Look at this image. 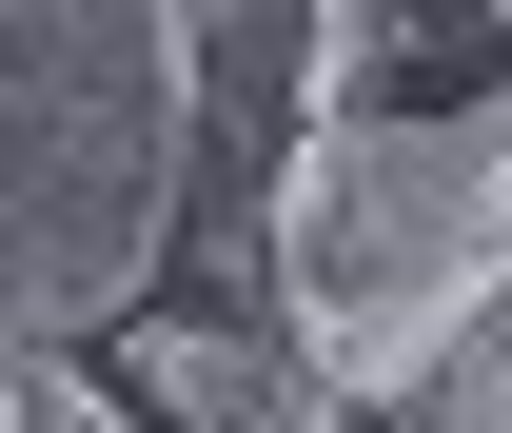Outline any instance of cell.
Returning <instances> with one entry per match:
<instances>
[{"mask_svg":"<svg viewBox=\"0 0 512 433\" xmlns=\"http://www.w3.org/2000/svg\"><path fill=\"white\" fill-rule=\"evenodd\" d=\"M178 138H197L178 0H0V335L20 355H99L158 315Z\"/></svg>","mask_w":512,"mask_h":433,"instance_id":"1","label":"cell"},{"mask_svg":"<svg viewBox=\"0 0 512 433\" xmlns=\"http://www.w3.org/2000/svg\"><path fill=\"white\" fill-rule=\"evenodd\" d=\"M493 276H512V99H473V119H335L296 158V197H276V335L355 414H394Z\"/></svg>","mask_w":512,"mask_h":433,"instance_id":"2","label":"cell"},{"mask_svg":"<svg viewBox=\"0 0 512 433\" xmlns=\"http://www.w3.org/2000/svg\"><path fill=\"white\" fill-rule=\"evenodd\" d=\"M197 138H178V276L276 315V197L316 158V0H197Z\"/></svg>","mask_w":512,"mask_h":433,"instance_id":"3","label":"cell"},{"mask_svg":"<svg viewBox=\"0 0 512 433\" xmlns=\"http://www.w3.org/2000/svg\"><path fill=\"white\" fill-rule=\"evenodd\" d=\"M119 394H138V433H355V394H335L276 315H138Z\"/></svg>","mask_w":512,"mask_h":433,"instance_id":"4","label":"cell"},{"mask_svg":"<svg viewBox=\"0 0 512 433\" xmlns=\"http://www.w3.org/2000/svg\"><path fill=\"white\" fill-rule=\"evenodd\" d=\"M394 433H512V276H493V296L434 335V374L394 394Z\"/></svg>","mask_w":512,"mask_h":433,"instance_id":"5","label":"cell"},{"mask_svg":"<svg viewBox=\"0 0 512 433\" xmlns=\"http://www.w3.org/2000/svg\"><path fill=\"white\" fill-rule=\"evenodd\" d=\"M394 79H414V40H394L375 0H335V20H316V138L335 119H394Z\"/></svg>","mask_w":512,"mask_h":433,"instance_id":"6","label":"cell"}]
</instances>
